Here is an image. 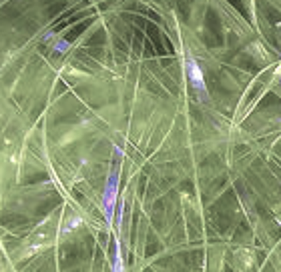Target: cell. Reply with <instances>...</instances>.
Instances as JSON below:
<instances>
[{
  "label": "cell",
  "mask_w": 281,
  "mask_h": 272,
  "mask_svg": "<svg viewBox=\"0 0 281 272\" xmlns=\"http://www.w3.org/2000/svg\"><path fill=\"white\" fill-rule=\"evenodd\" d=\"M185 66H187V74H189V80L191 84L199 90V92H205V82H203V72L201 68L197 66V62L193 58H187L185 60Z\"/></svg>",
  "instance_id": "cell-1"
},
{
  "label": "cell",
  "mask_w": 281,
  "mask_h": 272,
  "mask_svg": "<svg viewBox=\"0 0 281 272\" xmlns=\"http://www.w3.org/2000/svg\"><path fill=\"white\" fill-rule=\"evenodd\" d=\"M117 188H119V184H117V176H113V178L109 180L107 194H105V204H107V214H109V218H111L113 204H115V198H117Z\"/></svg>",
  "instance_id": "cell-2"
},
{
  "label": "cell",
  "mask_w": 281,
  "mask_h": 272,
  "mask_svg": "<svg viewBox=\"0 0 281 272\" xmlns=\"http://www.w3.org/2000/svg\"><path fill=\"white\" fill-rule=\"evenodd\" d=\"M66 48H68L66 42H58V44H56V50H66Z\"/></svg>",
  "instance_id": "cell-3"
}]
</instances>
